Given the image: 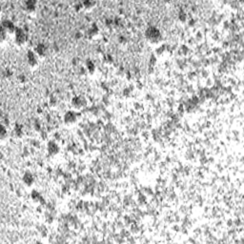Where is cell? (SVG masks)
Instances as JSON below:
<instances>
[{"label": "cell", "mask_w": 244, "mask_h": 244, "mask_svg": "<svg viewBox=\"0 0 244 244\" xmlns=\"http://www.w3.org/2000/svg\"><path fill=\"white\" fill-rule=\"evenodd\" d=\"M146 36H147V39L152 44H157L161 40V34L159 33V31L156 28H154V27L147 30Z\"/></svg>", "instance_id": "cell-1"}, {"label": "cell", "mask_w": 244, "mask_h": 244, "mask_svg": "<svg viewBox=\"0 0 244 244\" xmlns=\"http://www.w3.org/2000/svg\"><path fill=\"white\" fill-rule=\"evenodd\" d=\"M15 36V42H16L17 45H23V44L25 43L26 35H25V33L23 32V30L16 29Z\"/></svg>", "instance_id": "cell-2"}, {"label": "cell", "mask_w": 244, "mask_h": 244, "mask_svg": "<svg viewBox=\"0 0 244 244\" xmlns=\"http://www.w3.org/2000/svg\"><path fill=\"white\" fill-rule=\"evenodd\" d=\"M2 31H4L7 34H9V33H15L16 29L13 22L9 21V20H6V21L3 22Z\"/></svg>", "instance_id": "cell-3"}, {"label": "cell", "mask_w": 244, "mask_h": 244, "mask_svg": "<svg viewBox=\"0 0 244 244\" xmlns=\"http://www.w3.org/2000/svg\"><path fill=\"white\" fill-rule=\"evenodd\" d=\"M28 63L31 67H36L38 64V59H37L36 56L33 51H29L28 53Z\"/></svg>", "instance_id": "cell-4"}, {"label": "cell", "mask_w": 244, "mask_h": 244, "mask_svg": "<svg viewBox=\"0 0 244 244\" xmlns=\"http://www.w3.org/2000/svg\"><path fill=\"white\" fill-rule=\"evenodd\" d=\"M75 120H76V117H75V115L74 113H67L66 115H65V121L68 124H72V123H74Z\"/></svg>", "instance_id": "cell-5"}, {"label": "cell", "mask_w": 244, "mask_h": 244, "mask_svg": "<svg viewBox=\"0 0 244 244\" xmlns=\"http://www.w3.org/2000/svg\"><path fill=\"white\" fill-rule=\"evenodd\" d=\"M35 2H32V1H29L27 2V5H26V10L28 11L29 13H33L35 11Z\"/></svg>", "instance_id": "cell-6"}, {"label": "cell", "mask_w": 244, "mask_h": 244, "mask_svg": "<svg viewBox=\"0 0 244 244\" xmlns=\"http://www.w3.org/2000/svg\"><path fill=\"white\" fill-rule=\"evenodd\" d=\"M83 100H81V98L79 97H74L73 100V104L74 106H75V108H81V106H83Z\"/></svg>", "instance_id": "cell-7"}, {"label": "cell", "mask_w": 244, "mask_h": 244, "mask_svg": "<svg viewBox=\"0 0 244 244\" xmlns=\"http://www.w3.org/2000/svg\"><path fill=\"white\" fill-rule=\"evenodd\" d=\"M36 54L37 56H45V53H46V50L45 48L43 47V45H39L38 47L36 48Z\"/></svg>", "instance_id": "cell-8"}, {"label": "cell", "mask_w": 244, "mask_h": 244, "mask_svg": "<svg viewBox=\"0 0 244 244\" xmlns=\"http://www.w3.org/2000/svg\"><path fill=\"white\" fill-rule=\"evenodd\" d=\"M49 152L51 153V154H56L57 152H58V147L56 145V144L54 143H50L49 144Z\"/></svg>", "instance_id": "cell-9"}]
</instances>
